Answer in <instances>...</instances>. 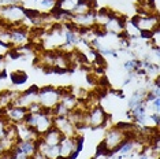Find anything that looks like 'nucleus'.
<instances>
[{"label":"nucleus","instance_id":"f257e3e1","mask_svg":"<svg viewBox=\"0 0 160 159\" xmlns=\"http://www.w3.org/2000/svg\"><path fill=\"white\" fill-rule=\"evenodd\" d=\"M137 132L136 125H114L105 132L104 139L100 144L99 151L111 155L119 150V147L126 141L129 137H134Z\"/></svg>","mask_w":160,"mask_h":159},{"label":"nucleus","instance_id":"f03ea898","mask_svg":"<svg viewBox=\"0 0 160 159\" xmlns=\"http://www.w3.org/2000/svg\"><path fill=\"white\" fill-rule=\"evenodd\" d=\"M0 22L6 26H19L28 22V11L19 3L0 6ZM26 26V25H25Z\"/></svg>","mask_w":160,"mask_h":159},{"label":"nucleus","instance_id":"7ed1b4c3","mask_svg":"<svg viewBox=\"0 0 160 159\" xmlns=\"http://www.w3.org/2000/svg\"><path fill=\"white\" fill-rule=\"evenodd\" d=\"M132 23L138 30V33L141 34V37L149 40V36L159 29V25H160L159 13L147 14V15H140V14H137L132 19Z\"/></svg>","mask_w":160,"mask_h":159},{"label":"nucleus","instance_id":"20e7f679","mask_svg":"<svg viewBox=\"0 0 160 159\" xmlns=\"http://www.w3.org/2000/svg\"><path fill=\"white\" fill-rule=\"evenodd\" d=\"M53 115L51 114V111L41 110L40 113L36 114H28L26 119H25V124L28 126H30L32 129H34V132L40 136H42L47 131H49L53 126Z\"/></svg>","mask_w":160,"mask_h":159},{"label":"nucleus","instance_id":"39448f33","mask_svg":"<svg viewBox=\"0 0 160 159\" xmlns=\"http://www.w3.org/2000/svg\"><path fill=\"white\" fill-rule=\"evenodd\" d=\"M60 95H62V88L47 85V86H42V88H38L37 102L41 106L42 110L52 111L60 103Z\"/></svg>","mask_w":160,"mask_h":159},{"label":"nucleus","instance_id":"423d86ee","mask_svg":"<svg viewBox=\"0 0 160 159\" xmlns=\"http://www.w3.org/2000/svg\"><path fill=\"white\" fill-rule=\"evenodd\" d=\"M82 136L63 137L59 143V159H74L82 148Z\"/></svg>","mask_w":160,"mask_h":159},{"label":"nucleus","instance_id":"0eeeda50","mask_svg":"<svg viewBox=\"0 0 160 159\" xmlns=\"http://www.w3.org/2000/svg\"><path fill=\"white\" fill-rule=\"evenodd\" d=\"M108 117L107 111L104 110L100 104H94L86 110V126L92 129H100L107 125Z\"/></svg>","mask_w":160,"mask_h":159},{"label":"nucleus","instance_id":"6e6552de","mask_svg":"<svg viewBox=\"0 0 160 159\" xmlns=\"http://www.w3.org/2000/svg\"><path fill=\"white\" fill-rule=\"evenodd\" d=\"M125 28H126V18L114 11L111 18L108 19V22L103 26V30L107 34L122 37V36H125Z\"/></svg>","mask_w":160,"mask_h":159},{"label":"nucleus","instance_id":"1a4fd4ad","mask_svg":"<svg viewBox=\"0 0 160 159\" xmlns=\"http://www.w3.org/2000/svg\"><path fill=\"white\" fill-rule=\"evenodd\" d=\"M11 30V48L19 49L30 43V30L25 25L19 26H10Z\"/></svg>","mask_w":160,"mask_h":159},{"label":"nucleus","instance_id":"9d476101","mask_svg":"<svg viewBox=\"0 0 160 159\" xmlns=\"http://www.w3.org/2000/svg\"><path fill=\"white\" fill-rule=\"evenodd\" d=\"M2 114L6 117V119L12 125H17V124H22L26 119L29 111L26 108L21 107V106H15V104H11V106L6 107L4 110L2 111Z\"/></svg>","mask_w":160,"mask_h":159},{"label":"nucleus","instance_id":"9b49d317","mask_svg":"<svg viewBox=\"0 0 160 159\" xmlns=\"http://www.w3.org/2000/svg\"><path fill=\"white\" fill-rule=\"evenodd\" d=\"M70 23L78 30L96 28V10L81 15H70Z\"/></svg>","mask_w":160,"mask_h":159},{"label":"nucleus","instance_id":"f8f14e48","mask_svg":"<svg viewBox=\"0 0 160 159\" xmlns=\"http://www.w3.org/2000/svg\"><path fill=\"white\" fill-rule=\"evenodd\" d=\"M53 128L62 133L63 137H75L78 136V129L70 122L67 117H53Z\"/></svg>","mask_w":160,"mask_h":159},{"label":"nucleus","instance_id":"ddd939ff","mask_svg":"<svg viewBox=\"0 0 160 159\" xmlns=\"http://www.w3.org/2000/svg\"><path fill=\"white\" fill-rule=\"evenodd\" d=\"M37 95H38V88L37 86H32V88H29L23 92H18V96H17L14 104H15V106H21V107H23L28 110L32 104L38 103Z\"/></svg>","mask_w":160,"mask_h":159},{"label":"nucleus","instance_id":"4468645a","mask_svg":"<svg viewBox=\"0 0 160 159\" xmlns=\"http://www.w3.org/2000/svg\"><path fill=\"white\" fill-rule=\"evenodd\" d=\"M15 131H17L18 141H37V139H38V135L34 132V129L28 126L25 122L17 124Z\"/></svg>","mask_w":160,"mask_h":159},{"label":"nucleus","instance_id":"2eb2a0df","mask_svg":"<svg viewBox=\"0 0 160 159\" xmlns=\"http://www.w3.org/2000/svg\"><path fill=\"white\" fill-rule=\"evenodd\" d=\"M60 104L64 106L68 111H72V110H77V108L81 107L82 102L78 99L77 96L74 95L71 91L68 89H63L62 88V95H60Z\"/></svg>","mask_w":160,"mask_h":159},{"label":"nucleus","instance_id":"dca6fc26","mask_svg":"<svg viewBox=\"0 0 160 159\" xmlns=\"http://www.w3.org/2000/svg\"><path fill=\"white\" fill-rule=\"evenodd\" d=\"M62 139H63L62 133L58 131L56 128H53V126L49 131H47L42 136H40V140H41L42 143H45L47 146H59Z\"/></svg>","mask_w":160,"mask_h":159},{"label":"nucleus","instance_id":"f3484780","mask_svg":"<svg viewBox=\"0 0 160 159\" xmlns=\"http://www.w3.org/2000/svg\"><path fill=\"white\" fill-rule=\"evenodd\" d=\"M97 10L96 2L94 0H79V3L75 7V10L71 13V15H81V14H88L90 11Z\"/></svg>","mask_w":160,"mask_h":159},{"label":"nucleus","instance_id":"a211bd4d","mask_svg":"<svg viewBox=\"0 0 160 159\" xmlns=\"http://www.w3.org/2000/svg\"><path fill=\"white\" fill-rule=\"evenodd\" d=\"M112 13L114 11L110 10V8H107V7H104V8H97L96 10V28L103 29V26L111 18Z\"/></svg>","mask_w":160,"mask_h":159},{"label":"nucleus","instance_id":"6ab92c4d","mask_svg":"<svg viewBox=\"0 0 160 159\" xmlns=\"http://www.w3.org/2000/svg\"><path fill=\"white\" fill-rule=\"evenodd\" d=\"M78 3H79V0H58L56 10L71 15V13L75 10V7H77Z\"/></svg>","mask_w":160,"mask_h":159},{"label":"nucleus","instance_id":"aec40b11","mask_svg":"<svg viewBox=\"0 0 160 159\" xmlns=\"http://www.w3.org/2000/svg\"><path fill=\"white\" fill-rule=\"evenodd\" d=\"M0 45L4 48H11V30L10 26H6L0 22Z\"/></svg>","mask_w":160,"mask_h":159},{"label":"nucleus","instance_id":"412c9836","mask_svg":"<svg viewBox=\"0 0 160 159\" xmlns=\"http://www.w3.org/2000/svg\"><path fill=\"white\" fill-rule=\"evenodd\" d=\"M15 146L22 151L23 154H26L29 158H32L37 151V144L36 141H17Z\"/></svg>","mask_w":160,"mask_h":159},{"label":"nucleus","instance_id":"4be33fe9","mask_svg":"<svg viewBox=\"0 0 160 159\" xmlns=\"http://www.w3.org/2000/svg\"><path fill=\"white\" fill-rule=\"evenodd\" d=\"M10 122L6 119V117L0 113V141L2 140H4L6 137V132H7V128H8Z\"/></svg>","mask_w":160,"mask_h":159},{"label":"nucleus","instance_id":"5701e85b","mask_svg":"<svg viewBox=\"0 0 160 159\" xmlns=\"http://www.w3.org/2000/svg\"><path fill=\"white\" fill-rule=\"evenodd\" d=\"M68 113H70V111H68L64 106H62L60 103L58 104V106H56L55 108H53L52 111H51V114H52L53 117H67Z\"/></svg>","mask_w":160,"mask_h":159},{"label":"nucleus","instance_id":"b1692460","mask_svg":"<svg viewBox=\"0 0 160 159\" xmlns=\"http://www.w3.org/2000/svg\"><path fill=\"white\" fill-rule=\"evenodd\" d=\"M11 156H12V159H29L28 155H26V154H23L22 151H21L17 146L11 150Z\"/></svg>","mask_w":160,"mask_h":159},{"label":"nucleus","instance_id":"393cba45","mask_svg":"<svg viewBox=\"0 0 160 159\" xmlns=\"http://www.w3.org/2000/svg\"><path fill=\"white\" fill-rule=\"evenodd\" d=\"M25 80H26V74H23L22 71H17V73L12 74V82L14 84H22L25 82Z\"/></svg>","mask_w":160,"mask_h":159},{"label":"nucleus","instance_id":"a878e982","mask_svg":"<svg viewBox=\"0 0 160 159\" xmlns=\"http://www.w3.org/2000/svg\"><path fill=\"white\" fill-rule=\"evenodd\" d=\"M0 159H12L11 156V151H4L0 154Z\"/></svg>","mask_w":160,"mask_h":159},{"label":"nucleus","instance_id":"bb28decb","mask_svg":"<svg viewBox=\"0 0 160 159\" xmlns=\"http://www.w3.org/2000/svg\"><path fill=\"white\" fill-rule=\"evenodd\" d=\"M32 158H33V159H47L45 155H44V154H41L40 151H36V154H34Z\"/></svg>","mask_w":160,"mask_h":159},{"label":"nucleus","instance_id":"cd10ccee","mask_svg":"<svg viewBox=\"0 0 160 159\" xmlns=\"http://www.w3.org/2000/svg\"><path fill=\"white\" fill-rule=\"evenodd\" d=\"M29 159H33V158H29Z\"/></svg>","mask_w":160,"mask_h":159}]
</instances>
